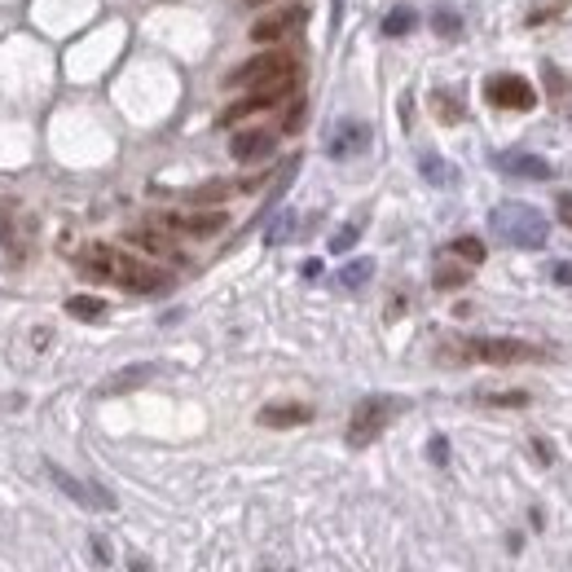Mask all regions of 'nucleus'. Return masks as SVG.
<instances>
[{"label": "nucleus", "instance_id": "1", "mask_svg": "<svg viewBox=\"0 0 572 572\" xmlns=\"http://www.w3.org/2000/svg\"><path fill=\"white\" fill-rule=\"evenodd\" d=\"M80 273L93 278V282H114V286H123V291H132V295H154V291L168 286V273H163L159 264L137 260V255L114 251V247H102V242L80 255Z\"/></svg>", "mask_w": 572, "mask_h": 572}, {"label": "nucleus", "instance_id": "2", "mask_svg": "<svg viewBox=\"0 0 572 572\" xmlns=\"http://www.w3.org/2000/svg\"><path fill=\"white\" fill-rule=\"evenodd\" d=\"M489 225H493V233L506 247H524V251H537L546 242V233H551L546 216L533 203H498L493 216H489Z\"/></svg>", "mask_w": 572, "mask_h": 572}, {"label": "nucleus", "instance_id": "3", "mask_svg": "<svg viewBox=\"0 0 572 572\" xmlns=\"http://www.w3.org/2000/svg\"><path fill=\"white\" fill-rule=\"evenodd\" d=\"M401 410H405L401 396H365V401H357V410H352V419H348V445H352V450L374 445Z\"/></svg>", "mask_w": 572, "mask_h": 572}, {"label": "nucleus", "instance_id": "4", "mask_svg": "<svg viewBox=\"0 0 572 572\" xmlns=\"http://www.w3.org/2000/svg\"><path fill=\"white\" fill-rule=\"evenodd\" d=\"M458 357L489 361V365H520V361H546V348L520 343V340H471V343H462Z\"/></svg>", "mask_w": 572, "mask_h": 572}, {"label": "nucleus", "instance_id": "5", "mask_svg": "<svg viewBox=\"0 0 572 572\" xmlns=\"http://www.w3.org/2000/svg\"><path fill=\"white\" fill-rule=\"evenodd\" d=\"M295 71V53L286 49H273V53H255L251 62H242L238 71H229L225 89H255V84H269L278 75H291Z\"/></svg>", "mask_w": 572, "mask_h": 572}, {"label": "nucleus", "instance_id": "6", "mask_svg": "<svg viewBox=\"0 0 572 572\" xmlns=\"http://www.w3.org/2000/svg\"><path fill=\"white\" fill-rule=\"evenodd\" d=\"M295 84H300V71L278 75V80H269V84H255V93L242 98V102H233V106L221 114V123H238V119H247V114H260V111H269V106H278V102H286V98L295 93Z\"/></svg>", "mask_w": 572, "mask_h": 572}, {"label": "nucleus", "instance_id": "7", "mask_svg": "<svg viewBox=\"0 0 572 572\" xmlns=\"http://www.w3.org/2000/svg\"><path fill=\"white\" fill-rule=\"evenodd\" d=\"M44 471H49V480H53L71 502H80L84 511H114L111 489H102V484H93V480H80V475H71V471L58 466V462H44Z\"/></svg>", "mask_w": 572, "mask_h": 572}, {"label": "nucleus", "instance_id": "8", "mask_svg": "<svg viewBox=\"0 0 572 572\" xmlns=\"http://www.w3.org/2000/svg\"><path fill=\"white\" fill-rule=\"evenodd\" d=\"M484 98L502 111H533L537 106V89L524 80V75H493L484 84Z\"/></svg>", "mask_w": 572, "mask_h": 572}, {"label": "nucleus", "instance_id": "9", "mask_svg": "<svg viewBox=\"0 0 572 572\" xmlns=\"http://www.w3.org/2000/svg\"><path fill=\"white\" fill-rule=\"evenodd\" d=\"M31 233H35V225L27 212H18L13 203H0V247L9 251V260H27Z\"/></svg>", "mask_w": 572, "mask_h": 572}, {"label": "nucleus", "instance_id": "10", "mask_svg": "<svg viewBox=\"0 0 572 572\" xmlns=\"http://www.w3.org/2000/svg\"><path fill=\"white\" fill-rule=\"evenodd\" d=\"M365 150H370V123H361V119H340L331 128V137H326V154L331 159H357Z\"/></svg>", "mask_w": 572, "mask_h": 572}, {"label": "nucleus", "instance_id": "11", "mask_svg": "<svg viewBox=\"0 0 572 572\" xmlns=\"http://www.w3.org/2000/svg\"><path fill=\"white\" fill-rule=\"evenodd\" d=\"M159 225L190 233V238H212V233H221L229 225V216L225 212H168V216H159Z\"/></svg>", "mask_w": 572, "mask_h": 572}, {"label": "nucleus", "instance_id": "12", "mask_svg": "<svg viewBox=\"0 0 572 572\" xmlns=\"http://www.w3.org/2000/svg\"><path fill=\"white\" fill-rule=\"evenodd\" d=\"M273 145H278V132H273V128H247V132H238V137L229 141V154H233L238 163H260V159L273 154Z\"/></svg>", "mask_w": 572, "mask_h": 572}, {"label": "nucleus", "instance_id": "13", "mask_svg": "<svg viewBox=\"0 0 572 572\" xmlns=\"http://www.w3.org/2000/svg\"><path fill=\"white\" fill-rule=\"evenodd\" d=\"M498 172L524 176V181H546L551 176V163L537 159V154H524V150H506V154H498Z\"/></svg>", "mask_w": 572, "mask_h": 572}, {"label": "nucleus", "instance_id": "14", "mask_svg": "<svg viewBox=\"0 0 572 572\" xmlns=\"http://www.w3.org/2000/svg\"><path fill=\"white\" fill-rule=\"evenodd\" d=\"M304 22V9H282V13H269V18H260L255 27H251V40L255 44H273V40H282L286 31H295Z\"/></svg>", "mask_w": 572, "mask_h": 572}, {"label": "nucleus", "instance_id": "15", "mask_svg": "<svg viewBox=\"0 0 572 572\" xmlns=\"http://www.w3.org/2000/svg\"><path fill=\"white\" fill-rule=\"evenodd\" d=\"M309 419H313V405H300V401H282V405H264L260 410L264 427H300Z\"/></svg>", "mask_w": 572, "mask_h": 572}, {"label": "nucleus", "instance_id": "16", "mask_svg": "<svg viewBox=\"0 0 572 572\" xmlns=\"http://www.w3.org/2000/svg\"><path fill=\"white\" fill-rule=\"evenodd\" d=\"M128 242H137L141 251H150V255H168V260H176V247H172V238L163 233V229H132L128 233Z\"/></svg>", "mask_w": 572, "mask_h": 572}, {"label": "nucleus", "instance_id": "17", "mask_svg": "<svg viewBox=\"0 0 572 572\" xmlns=\"http://www.w3.org/2000/svg\"><path fill=\"white\" fill-rule=\"evenodd\" d=\"M145 379H154V365H128V370H119L114 379H106L102 392H128V388H137V383H145Z\"/></svg>", "mask_w": 572, "mask_h": 572}, {"label": "nucleus", "instance_id": "18", "mask_svg": "<svg viewBox=\"0 0 572 572\" xmlns=\"http://www.w3.org/2000/svg\"><path fill=\"white\" fill-rule=\"evenodd\" d=\"M370 273H374V260H352V264L340 269V286L343 291H361L370 282Z\"/></svg>", "mask_w": 572, "mask_h": 572}, {"label": "nucleus", "instance_id": "19", "mask_svg": "<svg viewBox=\"0 0 572 572\" xmlns=\"http://www.w3.org/2000/svg\"><path fill=\"white\" fill-rule=\"evenodd\" d=\"M414 22H419V13H414L410 4H396V9L383 18V35H410Z\"/></svg>", "mask_w": 572, "mask_h": 572}, {"label": "nucleus", "instance_id": "20", "mask_svg": "<svg viewBox=\"0 0 572 572\" xmlns=\"http://www.w3.org/2000/svg\"><path fill=\"white\" fill-rule=\"evenodd\" d=\"M466 278H471V269H462V264H436V273H432L436 291H458V286H466Z\"/></svg>", "mask_w": 572, "mask_h": 572}, {"label": "nucleus", "instance_id": "21", "mask_svg": "<svg viewBox=\"0 0 572 572\" xmlns=\"http://www.w3.org/2000/svg\"><path fill=\"white\" fill-rule=\"evenodd\" d=\"M67 313H71V317H80V322H98V317L106 313V304H102V300H93V295H75V300H67Z\"/></svg>", "mask_w": 572, "mask_h": 572}, {"label": "nucleus", "instance_id": "22", "mask_svg": "<svg viewBox=\"0 0 572 572\" xmlns=\"http://www.w3.org/2000/svg\"><path fill=\"white\" fill-rule=\"evenodd\" d=\"M423 176H427L432 185H450V181H454V168H450L441 154H423Z\"/></svg>", "mask_w": 572, "mask_h": 572}, {"label": "nucleus", "instance_id": "23", "mask_svg": "<svg viewBox=\"0 0 572 572\" xmlns=\"http://www.w3.org/2000/svg\"><path fill=\"white\" fill-rule=\"evenodd\" d=\"M450 255L466 260V264H480V260H484V242H480V238H454V242H450Z\"/></svg>", "mask_w": 572, "mask_h": 572}, {"label": "nucleus", "instance_id": "24", "mask_svg": "<svg viewBox=\"0 0 572 572\" xmlns=\"http://www.w3.org/2000/svg\"><path fill=\"white\" fill-rule=\"evenodd\" d=\"M291 233H295V212H278V221H269L264 242H269V247H278V242H286Z\"/></svg>", "mask_w": 572, "mask_h": 572}, {"label": "nucleus", "instance_id": "25", "mask_svg": "<svg viewBox=\"0 0 572 572\" xmlns=\"http://www.w3.org/2000/svg\"><path fill=\"white\" fill-rule=\"evenodd\" d=\"M432 106H436V114H441L445 123H458V119H462V98H454V93H436Z\"/></svg>", "mask_w": 572, "mask_h": 572}, {"label": "nucleus", "instance_id": "26", "mask_svg": "<svg viewBox=\"0 0 572 572\" xmlns=\"http://www.w3.org/2000/svg\"><path fill=\"white\" fill-rule=\"evenodd\" d=\"M480 401L484 405H511V410H520V405H529V392H480Z\"/></svg>", "mask_w": 572, "mask_h": 572}, {"label": "nucleus", "instance_id": "27", "mask_svg": "<svg viewBox=\"0 0 572 572\" xmlns=\"http://www.w3.org/2000/svg\"><path fill=\"white\" fill-rule=\"evenodd\" d=\"M432 27H436V35H458V31H462L458 13H450V9H441V13L432 18Z\"/></svg>", "mask_w": 572, "mask_h": 572}, {"label": "nucleus", "instance_id": "28", "mask_svg": "<svg viewBox=\"0 0 572 572\" xmlns=\"http://www.w3.org/2000/svg\"><path fill=\"white\" fill-rule=\"evenodd\" d=\"M357 238H361V229H357V225H343L340 233L331 238V251H348V247H352Z\"/></svg>", "mask_w": 572, "mask_h": 572}, {"label": "nucleus", "instance_id": "29", "mask_svg": "<svg viewBox=\"0 0 572 572\" xmlns=\"http://www.w3.org/2000/svg\"><path fill=\"white\" fill-rule=\"evenodd\" d=\"M564 4H568V0H546V4H537V9L529 13V22L537 27V22H546V13H551V9H564Z\"/></svg>", "mask_w": 572, "mask_h": 572}, {"label": "nucleus", "instance_id": "30", "mask_svg": "<svg viewBox=\"0 0 572 572\" xmlns=\"http://www.w3.org/2000/svg\"><path fill=\"white\" fill-rule=\"evenodd\" d=\"M551 278H555L560 286H572V260H560V264H551Z\"/></svg>", "mask_w": 572, "mask_h": 572}, {"label": "nucleus", "instance_id": "31", "mask_svg": "<svg viewBox=\"0 0 572 572\" xmlns=\"http://www.w3.org/2000/svg\"><path fill=\"white\" fill-rule=\"evenodd\" d=\"M432 462H450V445H445V436H432Z\"/></svg>", "mask_w": 572, "mask_h": 572}, {"label": "nucleus", "instance_id": "32", "mask_svg": "<svg viewBox=\"0 0 572 572\" xmlns=\"http://www.w3.org/2000/svg\"><path fill=\"white\" fill-rule=\"evenodd\" d=\"M560 221L572 229V190H568V194H560Z\"/></svg>", "mask_w": 572, "mask_h": 572}, {"label": "nucleus", "instance_id": "33", "mask_svg": "<svg viewBox=\"0 0 572 572\" xmlns=\"http://www.w3.org/2000/svg\"><path fill=\"white\" fill-rule=\"evenodd\" d=\"M247 4H269V0H247Z\"/></svg>", "mask_w": 572, "mask_h": 572}]
</instances>
